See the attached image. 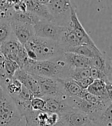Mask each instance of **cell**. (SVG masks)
<instances>
[{"mask_svg":"<svg viewBox=\"0 0 112 126\" xmlns=\"http://www.w3.org/2000/svg\"><path fill=\"white\" fill-rule=\"evenodd\" d=\"M22 69L31 75L56 80L70 79L71 71V68L68 65L63 55L44 61H33L28 59Z\"/></svg>","mask_w":112,"mask_h":126,"instance_id":"6da1fadb","label":"cell"},{"mask_svg":"<svg viewBox=\"0 0 112 126\" xmlns=\"http://www.w3.org/2000/svg\"><path fill=\"white\" fill-rule=\"evenodd\" d=\"M28 58L33 61H44L63 55L65 52L57 41L33 36L24 46Z\"/></svg>","mask_w":112,"mask_h":126,"instance_id":"7a4b0ae2","label":"cell"},{"mask_svg":"<svg viewBox=\"0 0 112 126\" xmlns=\"http://www.w3.org/2000/svg\"><path fill=\"white\" fill-rule=\"evenodd\" d=\"M22 118L12 98L0 86V126H20Z\"/></svg>","mask_w":112,"mask_h":126,"instance_id":"3957f363","label":"cell"},{"mask_svg":"<svg viewBox=\"0 0 112 126\" xmlns=\"http://www.w3.org/2000/svg\"><path fill=\"white\" fill-rule=\"evenodd\" d=\"M46 6L55 23L62 26L69 24L73 6L71 0H50Z\"/></svg>","mask_w":112,"mask_h":126,"instance_id":"277c9868","label":"cell"},{"mask_svg":"<svg viewBox=\"0 0 112 126\" xmlns=\"http://www.w3.org/2000/svg\"><path fill=\"white\" fill-rule=\"evenodd\" d=\"M0 50L5 59L15 62L20 68H22L28 60L24 46L18 42L14 36L2 44Z\"/></svg>","mask_w":112,"mask_h":126,"instance_id":"5b68a950","label":"cell"},{"mask_svg":"<svg viewBox=\"0 0 112 126\" xmlns=\"http://www.w3.org/2000/svg\"><path fill=\"white\" fill-rule=\"evenodd\" d=\"M29 126H67L60 115L31 111L24 116Z\"/></svg>","mask_w":112,"mask_h":126,"instance_id":"8992f818","label":"cell"},{"mask_svg":"<svg viewBox=\"0 0 112 126\" xmlns=\"http://www.w3.org/2000/svg\"><path fill=\"white\" fill-rule=\"evenodd\" d=\"M65 27L59 26L54 22L40 19L33 26L34 35L36 37L58 42Z\"/></svg>","mask_w":112,"mask_h":126,"instance_id":"52a82bcc","label":"cell"},{"mask_svg":"<svg viewBox=\"0 0 112 126\" xmlns=\"http://www.w3.org/2000/svg\"><path fill=\"white\" fill-rule=\"evenodd\" d=\"M34 76L39 85L41 97H67L58 80L48 77L38 76V75H34Z\"/></svg>","mask_w":112,"mask_h":126,"instance_id":"ba28073f","label":"cell"},{"mask_svg":"<svg viewBox=\"0 0 112 126\" xmlns=\"http://www.w3.org/2000/svg\"><path fill=\"white\" fill-rule=\"evenodd\" d=\"M69 24L73 29L74 33L75 34L76 37L78 38V39L82 45H86L92 48H98L94 41L91 39V38L86 32L82 23H81L77 15L76 9L74 5L71 9V21Z\"/></svg>","mask_w":112,"mask_h":126,"instance_id":"9c48e42d","label":"cell"},{"mask_svg":"<svg viewBox=\"0 0 112 126\" xmlns=\"http://www.w3.org/2000/svg\"><path fill=\"white\" fill-rule=\"evenodd\" d=\"M10 24L12 35L22 46L26 45L33 36H35L33 26L32 25L15 20H10Z\"/></svg>","mask_w":112,"mask_h":126,"instance_id":"30bf717a","label":"cell"},{"mask_svg":"<svg viewBox=\"0 0 112 126\" xmlns=\"http://www.w3.org/2000/svg\"><path fill=\"white\" fill-rule=\"evenodd\" d=\"M45 101L44 111L48 113H55L61 115L72 109L67 102V97H42Z\"/></svg>","mask_w":112,"mask_h":126,"instance_id":"8fae6325","label":"cell"},{"mask_svg":"<svg viewBox=\"0 0 112 126\" xmlns=\"http://www.w3.org/2000/svg\"><path fill=\"white\" fill-rule=\"evenodd\" d=\"M14 78L19 81L22 86L26 88L32 92L35 97H41L39 85L34 75L28 73L22 68H19L15 72Z\"/></svg>","mask_w":112,"mask_h":126,"instance_id":"7c38bea8","label":"cell"},{"mask_svg":"<svg viewBox=\"0 0 112 126\" xmlns=\"http://www.w3.org/2000/svg\"><path fill=\"white\" fill-rule=\"evenodd\" d=\"M60 115L67 126H83L91 120L88 115L74 109H71Z\"/></svg>","mask_w":112,"mask_h":126,"instance_id":"4fadbf2b","label":"cell"},{"mask_svg":"<svg viewBox=\"0 0 112 126\" xmlns=\"http://www.w3.org/2000/svg\"><path fill=\"white\" fill-rule=\"evenodd\" d=\"M58 42L65 52H67L70 49L82 45L75 34L74 33L70 24L65 27V29L61 32Z\"/></svg>","mask_w":112,"mask_h":126,"instance_id":"5bb4252c","label":"cell"},{"mask_svg":"<svg viewBox=\"0 0 112 126\" xmlns=\"http://www.w3.org/2000/svg\"><path fill=\"white\" fill-rule=\"evenodd\" d=\"M23 2L25 6H26V11L32 12L34 15L40 18L41 19L53 22V18L51 14L49 13L46 5H42L35 2V0H24Z\"/></svg>","mask_w":112,"mask_h":126,"instance_id":"9a60e30c","label":"cell"},{"mask_svg":"<svg viewBox=\"0 0 112 126\" xmlns=\"http://www.w3.org/2000/svg\"><path fill=\"white\" fill-rule=\"evenodd\" d=\"M63 56L68 65L71 68L91 67V59L84 57V56L72 52H65Z\"/></svg>","mask_w":112,"mask_h":126,"instance_id":"2e32d148","label":"cell"},{"mask_svg":"<svg viewBox=\"0 0 112 126\" xmlns=\"http://www.w3.org/2000/svg\"><path fill=\"white\" fill-rule=\"evenodd\" d=\"M41 19L37 16L34 15L33 13L28 11H12V15L9 18V20H15L17 22H21L24 23H27L32 25L33 26L34 25L38 22Z\"/></svg>","mask_w":112,"mask_h":126,"instance_id":"e0dca14e","label":"cell"},{"mask_svg":"<svg viewBox=\"0 0 112 126\" xmlns=\"http://www.w3.org/2000/svg\"><path fill=\"white\" fill-rule=\"evenodd\" d=\"M67 97H78L82 89L71 79H58Z\"/></svg>","mask_w":112,"mask_h":126,"instance_id":"ac0fdd59","label":"cell"},{"mask_svg":"<svg viewBox=\"0 0 112 126\" xmlns=\"http://www.w3.org/2000/svg\"><path fill=\"white\" fill-rule=\"evenodd\" d=\"M67 52H72L74 54H78L88 59H92L97 55H101L103 54V52L98 48H92L86 45H81L76 46L70 49Z\"/></svg>","mask_w":112,"mask_h":126,"instance_id":"d6986e66","label":"cell"},{"mask_svg":"<svg viewBox=\"0 0 112 126\" xmlns=\"http://www.w3.org/2000/svg\"><path fill=\"white\" fill-rule=\"evenodd\" d=\"M12 35L10 20L8 18H2L0 20V46L2 44L10 39Z\"/></svg>","mask_w":112,"mask_h":126,"instance_id":"ffe728a7","label":"cell"},{"mask_svg":"<svg viewBox=\"0 0 112 126\" xmlns=\"http://www.w3.org/2000/svg\"><path fill=\"white\" fill-rule=\"evenodd\" d=\"M3 89L8 93L10 97H14L18 95L21 92L22 89V85L16 79L13 77L6 82V84L3 87Z\"/></svg>","mask_w":112,"mask_h":126,"instance_id":"44dd1931","label":"cell"},{"mask_svg":"<svg viewBox=\"0 0 112 126\" xmlns=\"http://www.w3.org/2000/svg\"><path fill=\"white\" fill-rule=\"evenodd\" d=\"M4 68L5 72L6 73V75L9 79H11L14 77V75L15 72L19 69L20 67L18 66V65L14 61H12L9 59H5V62H4Z\"/></svg>","mask_w":112,"mask_h":126,"instance_id":"7402d4cb","label":"cell"},{"mask_svg":"<svg viewBox=\"0 0 112 126\" xmlns=\"http://www.w3.org/2000/svg\"><path fill=\"white\" fill-rule=\"evenodd\" d=\"M90 77V68H71L70 79L78 81L84 78Z\"/></svg>","mask_w":112,"mask_h":126,"instance_id":"603a6c76","label":"cell"},{"mask_svg":"<svg viewBox=\"0 0 112 126\" xmlns=\"http://www.w3.org/2000/svg\"><path fill=\"white\" fill-rule=\"evenodd\" d=\"M31 108L35 111H43L45 108V101L42 97H34L30 102Z\"/></svg>","mask_w":112,"mask_h":126,"instance_id":"cb8c5ba5","label":"cell"},{"mask_svg":"<svg viewBox=\"0 0 112 126\" xmlns=\"http://www.w3.org/2000/svg\"><path fill=\"white\" fill-rule=\"evenodd\" d=\"M75 81L82 90H86L91 85V83L93 82V81H94V79H93L91 77H87V78L79 79V80Z\"/></svg>","mask_w":112,"mask_h":126,"instance_id":"d4e9b609","label":"cell"},{"mask_svg":"<svg viewBox=\"0 0 112 126\" xmlns=\"http://www.w3.org/2000/svg\"><path fill=\"white\" fill-rule=\"evenodd\" d=\"M83 126H112V125L104 124L98 120V119H94V120H90L88 123H86Z\"/></svg>","mask_w":112,"mask_h":126,"instance_id":"484cf974","label":"cell"},{"mask_svg":"<svg viewBox=\"0 0 112 126\" xmlns=\"http://www.w3.org/2000/svg\"><path fill=\"white\" fill-rule=\"evenodd\" d=\"M35 1L37 2H39V3H40V4H42V5H47V4L49 2L50 0H35Z\"/></svg>","mask_w":112,"mask_h":126,"instance_id":"4316f807","label":"cell"},{"mask_svg":"<svg viewBox=\"0 0 112 126\" xmlns=\"http://www.w3.org/2000/svg\"><path fill=\"white\" fill-rule=\"evenodd\" d=\"M26 126H29L28 125H27V124H26Z\"/></svg>","mask_w":112,"mask_h":126,"instance_id":"83f0119b","label":"cell"}]
</instances>
